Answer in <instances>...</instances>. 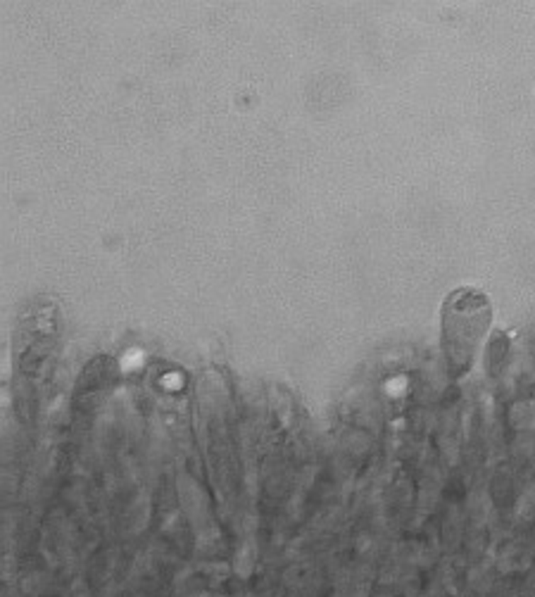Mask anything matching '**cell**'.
Instances as JSON below:
<instances>
[{
	"label": "cell",
	"instance_id": "obj_1",
	"mask_svg": "<svg viewBox=\"0 0 535 597\" xmlns=\"http://www.w3.org/2000/svg\"><path fill=\"white\" fill-rule=\"evenodd\" d=\"M492 310L476 288H457L440 312V345L450 378H462L471 369L478 348L490 329Z\"/></svg>",
	"mask_w": 535,
	"mask_h": 597
}]
</instances>
